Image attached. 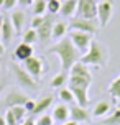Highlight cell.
<instances>
[{"label":"cell","mask_w":120,"mask_h":125,"mask_svg":"<svg viewBox=\"0 0 120 125\" xmlns=\"http://www.w3.org/2000/svg\"><path fill=\"white\" fill-rule=\"evenodd\" d=\"M3 119H5V124H7V125H20L18 122H17V119L13 117V114L10 112V110H7V112H5V117H3Z\"/></svg>","instance_id":"obj_32"},{"label":"cell","mask_w":120,"mask_h":125,"mask_svg":"<svg viewBox=\"0 0 120 125\" xmlns=\"http://www.w3.org/2000/svg\"><path fill=\"white\" fill-rule=\"evenodd\" d=\"M95 2H97V0H95Z\"/></svg>","instance_id":"obj_45"},{"label":"cell","mask_w":120,"mask_h":125,"mask_svg":"<svg viewBox=\"0 0 120 125\" xmlns=\"http://www.w3.org/2000/svg\"><path fill=\"white\" fill-rule=\"evenodd\" d=\"M71 76H79V77H86V79H92V74L89 71V66H86L84 62L77 61L72 68H71Z\"/></svg>","instance_id":"obj_17"},{"label":"cell","mask_w":120,"mask_h":125,"mask_svg":"<svg viewBox=\"0 0 120 125\" xmlns=\"http://www.w3.org/2000/svg\"><path fill=\"white\" fill-rule=\"evenodd\" d=\"M5 54V44L2 43V40H0V56H3Z\"/></svg>","instance_id":"obj_38"},{"label":"cell","mask_w":120,"mask_h":125,"mask_svg":"<svg viewBox=\"0 0 120 125\" xmlns=\"http://www.w3.org/2000/svg\"><path fill=\"white\" fill-rule=\"evenodd\" d=\"M3 2H5V0H0V7H3Z\"/></svg>","instance_id":"obj_42"},{"label":"cell","mask_w":120,"mask_h":125,"mask_svg":"<svg viewBox=\"0 0 120 125\" xmlns=\"http://www.w3.org/2000/svg\"><path fill=\"white\" fill-rule=\"evenodd\" d=\"M102 125H120V109H115L109 117H105Z\"/></svg>","instance_id":"obj_27"},{"label":"cell","mask_w":120,"mask_h":125,"mask_svg":"<svg viewBox=\"0 0 120 125\" xmlns=\"http://www.w3.org/2000/svg\"><path fill=\"white\" fill-rule=\"evenodd\" d=\"M15 35H17V33H15V28H13V25H12V20L3 17V23H2V43L8 44L13 40Z\"/></svg>","instance_id":"obj_13"},{"label":"cell","mask_w":120,"mask_h":125,"mask_svg":"<svg viewBox=\"0 0 120 125\" xmlns=\"http://www.w3.org/2000/svg\"><path fill=\"white\" fill-rule=\"evenodd\" d=\"M66 81H68V73H58L53 79H51V86L53 87H63V86H66Z\"/></svg>","instance_id":"obj_25"},{"label":"cell","mask_w":120,"mask_h":125,"mask_svg":"<svg viewBox=\"0 0 120 125\" xmlns=\"http://www.w3.org/2000/svg\"><path fill=\"white\" fill-rule=\"evenodd\" d=\"M10 20H12V25L15 28V33H20V31L23 30V25H25V21H26V15L23 12H13Z\"/></svg>","instance_id":"obj_18"},{"label":"cell","mask_w":120,"mask_h":125,"mask_svg":"<svg viewBox=\"0 0 120 125\" xmlns=\"http://www.w3.org/2000/svg\"><path fill=\"white\" fill-rule=\"evenodd\" d=\"M69 40L71 43L76 46V50L84 54V53H87L89 50V44L90 41L94 40L92 35H87V33H82V31H74V30H69Z\"/></svg>","instance_id":"obj_4"},{"label":"cell","mask_w":120,"mask_h":125,"mask_svg":"<svg viewBox=\"0 0 120 125\" xmlns=\"http://www.w3.org/2000/svg\"><path fill=\"white\" fill-rule=\"evenodd\" d=\"M36 41H38V33H36V30L30 28V30H26L23 33V43L33 44V43H36Z\"/></svg>","instance_id":"obj_28"},{"label":"cell","mask_w":120,"mask_h":125,"mask_svg":"<svg viewBox=\"0 0 120 125\" xmlns=\"http://www.w3.org/2000/svg\"><path fill=\"white\" fill-rule=\"evenodd\" d=\"M35 104H36V102H35V100H31V99H30V100H28V102L25 104V109H26V112H28V114H31V112H33V109H35Z\"/></svg>","instance_id":"obj_35"},{"label":"cell","mask_w":120,"mask_h":125,"mask_svg":"<svg viewBox=\"0 0 120 125\" xmlns=\"http://www.w3.org/2000/svg\"><path fill=\"white\" fill-rule=\"evenodd\" d=\"M36 33H38V40H41V41H48L53 36V20H51V17H44V21L41 23L40 28H36Z\"/></svg>","instance_id":"obj_11"},{"label":"cell","mask_w":120,"mask_h":125,"mask_svg":"<svg viewBox=\"0 0 120 125\" xmlns=\"http://www.w3.org/2000/svg\"><path fill=\"white\" fill-rule=\"evenodd\" d=\"M50 2H54V0H46V3H50Z\"/></svg>","instance_id":"obj_43"},{"label":"cell","mask_w":120,"mask_h":125,"mask_svg":"<svg viewBox=\"0 0 120 125\" xmlns=\"http://www.w3.org/2000/svg\"><path fill=\"white\" fill-rule=\"evenodd\" d=\"M0 125H7V124H5V119H3L2 115H0Z\"/></svg>","instance_id":"obj_41"},{"label":"cell","mask_w":120,"mask_h":125,"mask_svg":"<svg viewBox=\"0 0 120 125\" xmlns=\"http://www.w3.org/2000/svg\"><path fill=\"white\" fill-rule=\"evenodd\" d=\"M36 125H53V117L48 115V114H44V115H41V117L38 119Z\"/></svg>","instance_id":"obj_31"},{"label":"cell","mask_w":120,"mask_h":125,"mask_svg":"<svg viewBox=\"0 0 120 125\" xmlns=\"http://www.w3.org/2000/svg\"><path fill=\"white\" fill-rule=\"evenodd\" d=\"M109 94H110L112 97H115V99L120 100V76L117 77V79H114L112 84L109 86Z\"/></svg>","instance_id":"obj_29"},{"label":"cell","mask_w":120,"mask_h":125,"mask_svg":"<svg viewBox=\"0 0 120 125\" xmlns=\"http://www.w3.org/2000/svg\"><path fill=\"white\" fill-rule=\"evenodd\" d=\"M69 89L74 94V99H76V104L81 107H86L87 109L89 104V95H87V89L89 87H77V86H69Z\"/></svg>","instance_id":"obj_12"},{"label":"cell","mask_w":120,"mask_h":125,"mask_svg":"<svg viewBox=\"0 0 120 125\" xmlns=\"http://www.w3.org/2000/svg\"><path fill=\"white\" fill-rule=\"evenodd\" d=\"M97 18H99V25L105 26L112 18V2L110 0H104L97 3Z\"/></svg>","instance_id":"obj_9"},{"label":"cell","mask_w":120,"mask_h":125,"mask_svg":"<svg viewBox=\"0 0 120 125\" xmlns=\"http://www.w3.org/2000/svg\"><path fill=\"white\" fill-rule=\"evenodd\" d=\"M7 110H10V112L13 114V117H15V119H17V122H18L20 125L23 124V122H25L26 120V109L23 105H18V107H12V109H7Z\"/></svg>","instance_id":"obj_23"},{"label":"cell","mask_w":120,"mask_h":125,"mask_svg":"<svg viewBox=\"0 0 120 125\" xmlns=\"http://www.w3.org/2000/svg\"><path fill=\"white\" fill-rule=\"evenodd\" d=\"M69 25V30H74V31H82V33H87V35H94L97 31V23L95 20H86V18H72L68 23Z\"/></svg>","instance_id":"obj_5"},{"label":"cell","mask_w":120,"mask_h":125,"mask_svg":"<svg viewBox=\"0 0 120 125\" xmlns=\"http://www.w3.org/2000/svg\"><path fill=\"white\" fill-rule=\"evenodd\" d=\"M21 125H36V122H35L33 119H26V120H25V122H23Z\"/></svg>","instance_id":"obj_37"},{"label":"cell","mask_w":120,"mask_h":125,"mask_svg":"<svg viewBox=\"0 0 120 125\" xmlns=\"http://www.w3.org/2000/svg\"><path fill=\"white\" fill-rule=\"evenodd\" d=\"M51 104H53V97L51 95H44V97H41L40 100H36V104H35V109H33L31 114H40V112H46L48 109L51 107Z\"/></svg>","instance_id":"obj_19"},{"label":"cell","mask_w":120,"mask_h":125,"mask_svg":"<svg viewBox=\"0 0 120 125\" xmlns=\"http://www.w3.org/2000/svg\"><path fill=\"white\" fill-rule=\"evenodd\" d=\"M12 71H13V74H15L20 86H25L28 89H36V81L26 73L25 68H21L20 64H12Z\"/></svg>","instance_id":"obj_6"},{"label":"cell","mask_w":120,"mask_h":125,"mask_svg":"<svg viewBox=\"0 0 120 125\" xmlns=\"http://www.w3.org/2000/svg\"><path fill=\"white\" fill-rule=\"evenodd\" d=\"M30 100V97L26 95V94L20 92V91H17V89H13V91H10V92L5 95V99H3V105L7 107V109H12V107H18V105H23L25 107V104Z\"/></svg>","instance_id":"obj_7"},{"label":"cell","mask_w":120,"mask_h":125,"mask_svg":"<svg viewBox=\"0 0 120 125\" xmlns=\"http://www.w3.org/2000/svg\"><path fill=\"white\" fill-rule=\"evenodd\" d=\"M68 31H69V25L66 21H58V23L53 25V38H59L61 40Z\"/></svg>","instance_id":"obj_22"},{"label":"cell","mask_w":120,"mask_h":125,"mask_svg":"<svg viewBox=\"0 0 120 125\" xmlns=\"http://www.w3.org/2000/svg\"><path fill=\"white\" fill-rule=\"evenodd\" d=\"M77 18L95 20L97 18V2L95 0H77Z\"/></svg>","instance_id":"obj_3"},{"label":"cell","mask_w":120,"mask_h":125,"mask_svg":"<svg viewBox=\"0 0 120 125\" xmlns=\"http://www.w3.org/2000/svg\"><path fill=\"white\" fill-rule=\"evenodd\" d=\"M48 10V3L46 0H35L33 2V12H35V17H43V13Z\"/></svg>","instance_id":"obj_26"},{"label":"cell","mask_w":120,"mask_h":125,"mask_svg":"<svg viewBox=\"0 0 120 125\" xmlns=\"http://www.w3.org/2000/svg\"><path fill=\"white\" fill-rule=\"evenodd\" d=\"M53 120H56L59 124H64L69 120V105L66 104H58L54 109H53Z\"/></svg>","instance_id":"obj_14"},{"label":"cell","mask_w":120,"mask_h":125,"mask_svg":"<svg viewBox=\"0 0 120 125\" xmlns=\"http://www.w3.org/2000/svg\"><path fill=\"white\" fill-rule=\"evenodd\" d=\"M17 3H18V0H5V2H3V8H5V10H12Z\"/></svg>","instance_id":"obj_34"},{"label":"cell","mask_w":120,"mask_h":125,"mask_svg":"<svg viewBox=\"0 0 120 125\" xmlns=\"http://www.w3.org/2000/svg\"><path fill=\"white\" fill-rule=\"evenodd\" d=\"M43 21H44V17H35V18L31 20V28H33V30H36V28H40Z\"/></svg>","instance_id":"obj_33"},{"label":"cell","mask_w":120,"mask_h":125,"mask_svg":"<svg viewBox=\"0 0 120 125\" xmlns=\"http://www.w3.org/2000/svg\"><path fill=\"white\" fill-rule=\"evenodd\" d=\"M107 59H109L107 48H105L100 41L92 40L90 44H89L87 53H84L79 61L84 62L86 66H97V68H102V66L107 64Z\"/></svg>","instance_id":"obj_2"},{"label":"cell","mask_w":120,"mask_h":125,"mask_svg":"<svg viewBox=\"0 0 120 125\" xmlns=\"http://www.w3.org/2000/svg\"><path fill=\"white\" fill-rule=\"evenodd\" d=\"M92 84V79L79 77V76H69V86H77V87H89Z\"/></svg>","instance_id":"obj_24"},{"label":"cell","mask_w":120,"mask_h":125,"mask_svg":"<svg viewBox=\"0 0 120 125\" xmlns=\"http://www.w3.org/2000/svg\"><path fill=\"white\" fill-rule=\"evenodd\" d=\"M69 119L77 122V124H81V122H87L90 119V112H89L86 107H81L74 104V105L69 107Z\"/></svg>","instance_id":"obj_10"},{"label":"cell","mask_w":120,"mask_h":125,"mask_svg":"<svg viewBox=\"0 0 120 125\" xmlns=\"http://www.w3.org/2000/svg\"><path fill=\"white\" fill-rule=\"evenodd\" d=\"M61 125H79V124L74 122V120H68V122H64V124H61Z\"/></svg>","instance_id":"obj_39"},{"label":"cell","mask_w":120,"mask_h":125,"mask_svg":"<svg viewBox=\"0 0 120 125\" xmlns=\"http://www.w3.org/2000/svg\"><path fill=\"white\" fill-rule=\"evenodd\" d=\"M59 10H61V0H54V2H50V3H48V12H50L51 15L58 13Z\"/></svg>","instance_id":"obj_30"},{"label":"cell","mask_w":120,"mask_h":125,"mask_svg":"<svg viewBox=\"0 0 120 125\" xmlns=\"http://www.w3.org/2000/svg\"><path fill=\"white\" fill-rule=\"evenodd\" d=\"M58 94H59V99L63 100V104H66V105H74L76 104L74 94H72V91L69 87H61Z\"/></svg>","instance_id":"obj_21"},{"label":"cell","mask_w":120,"mask_h":125,"mask_svg":"<svg viewBox=\"0 0 120 125\" xmlns=\"http://www.w3.org/2000/svg\"><path fill=\"white\" fill-rule=\"evenodd\" d=\"M23 64H25V69L26 73L31 76L33 79L36 81V79H40L41 76H43V61H41V58H36V56H31L28 58L26 61H23Z\"/></svg>","instance_id":"obj_8"},{"label":"cell","mask_w":120,"mask_h":125,"mask_svg":"<svg viewBox=\"0 0 120 125\" xmlns=\"http://www.w3.org/2000/svg\"><path fill=\"white\" fill-rule=\"evenodd\" d=\"M0 68H2V59H0Z\"/></svg>","instance_id":"obj_44"},{"label":"cell","mask_w":120,"mask_h":125,"mask_svg":"<svg viewBox=\"0 0 120 125\" xmlns=\"http://www.w3.org/2000/svg\"><path fill=\"white\" fill-rule=\"evenodd\" d=\"M76 10H77V0H63L61 2V10H59V13L63 17L72 18L76 15Z\"/></svg>","instance_id":"obj_16"},{"label":"cell","mask_w":120,"mask_h":125,"mask_svg":"<svg viewBox=\"0 0 120 125\" xmlns=\"http://www.w3.org/2000/svg\"><path fill=\"white\" fill-rule=\"evenodd\" d=\"M109 112H110V104H109L107 100H100V102L95 104L94 110H92V115H94L95 119H100V117H105Z\"/></svg>","instance_id":"obj_20"},{"label":"cell","mask_w":120,"mask_h":125,"mask_svg":"<svg viewBox=\"0 0 120 125\" xmlns=\"http://www.w3.org/2000/svg\"><path fill=\"white\" fill-rule=\"evenodd\" d=\"M33 2H35V0H18V3L21 7H26V5H31Z\"/></svg>","instance_id":"obj_36"},{"label":"cell","mask_w":120,"mask_h":125,"mask_svg":"<svg viewBox=\"0 0 120 125\" xmlns=\"http://www.w3.org/2000/svg\"><path fill=\"white\" fill-rule=\"evenodd\" d=\"M50 54H56L59 59H61V71L63 73H69L71 68L76 64L79 59H81V53L76 50V46L71 43L69 36L61 38L54 46H51L48 50Z\"/></svg>","instance_id":"obj_1"},{"label":"cell","mask_w":120,"mask_h":125,"mask_svg":"<svg viewBox=\"0 0 120 125\" xmlns=\"http://www.w3.org/2000/svg\"><path fill=\"white\" fill-rule=\"evenodd\" d=\"M13 56L17 58V59H20V61H26L28 58L33 56V46L31 44H26V43H21L15 48V51H13Z\"/></svg>","instance_id":"obj_15"},{"label":"cell","mask_w":120,"mask_h":125,"mask_svg":"<svg viewBox=\"0 0 120 125\" xmlns=\"http://www.w3.org/2000/svg\"><path fill=\"white\" fill-rule=\"evenodd\" d=\"M2 23H3V17H0V40H2Z\"/></svg>","instance_id":"obj_40"}]
</instances>
